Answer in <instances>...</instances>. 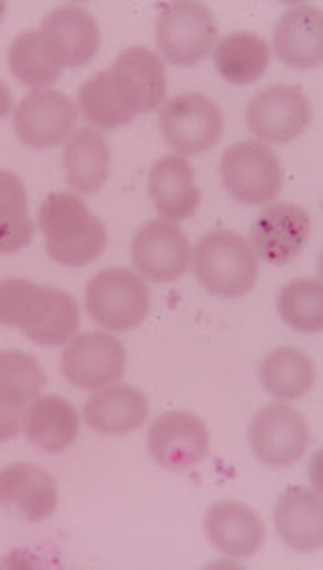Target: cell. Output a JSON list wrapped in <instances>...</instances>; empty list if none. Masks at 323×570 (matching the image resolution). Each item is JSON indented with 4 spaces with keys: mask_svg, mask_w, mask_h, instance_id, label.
Returning a JSON list of instances; mask_svg holds the SVG:
<instances>
[{
    "mask_svg": "<svg viewBox=\"0 0 323 570\" xmlns=\"http://www.w3.org/2000/svg\"><path fill=\"white\" fill-rule=\"evenodd\" d=\"M32 238L26 186L16 174L0 169V254L19 253Z\"/></svg>",
    "mask_w": 323,
    "mask_h": 570,
    "instance_id": "cell-28",
    "label": "cell"
},
{
    "mask_svg": "<svg viewBox=\"0 0 323 570\" xmlns=\"http://www.w3.org/2000/svg\"><path fill=\"white\" fill-rule=\"evenodd\" d=\"M86 311L100 327L128 332L148 315L150 287L134 271L109 267L88 282Z\"/></svg>",
    "mask_w": 323,
    "mask_h": 570,
    "instance_id": "cell-4",
    "label": "cell"
},
{
    "mask_svg": "<svg viewBox=\"0 0 323 570\" xmlns=\"http://www.w3.org/2000/svg\"><path fill=\"white\" fill-rule=\"evenodd\" d=\"M311 115V100L301 88L275 83L251 98L246 127L261 142L288 144L307 129Z\"/></svg>",
    "mask_w": 323,
    "mask_h": 570,
    "instance_id": "cell-8",
    "label": "cell"
},
{
    "mask_svg": "<svg viewBox=\"0 0 323 570\" xmlns=\"http://www.w3.org/2000/svg\"><path fill=\"white\" fill-rule=\"evenodd\" d=\"M4 9H7V4L0 2V21H2V16H4Z\"/></svg>",
    "mask_w": 323,
    "mask_h": 570,
    "instance_id": "cell-34",
    "label": "cell"
},
{
    "mask_svg": "<svg viewBox=\"0 0 323 570\" xmlns=\"http://www.w3.org/2000/svg\"><path fill=\"white\" fill-rule=\"evenodd\" d=\"M258 375L267 394L292 402L305 396L315 383V366L303 350L284 346L265 356Z\"/></svg>",
    "mask_w": 323,
    "mask_h": 570,
    "instance_id": "cell-26",
    "label": "cell"
},
{
    "mask_svg": "<svg viewBox=\"0 0 323 570\" xmlns=\"http://www.w3.org/2000/svg\"><path fill=\"white\" fill-rule=\"evenodd\" d=\"M274 50L282 63L313 69L323 61V13L311 4L291 7L274 30Z\"/></svg>",
    "mask_w": 323,
    "mask_h": 570,
    "instance_id": "cell-20",
    "label": "cell"
},
{
    "mask_svg": "<svg viewBox=\"0 0 323 570\" xmlns=\"http://www.w3.org/2000/svg\"><path fill=\"white\" fill-rule=\"evenodd\" d=\"M148 416V400L131 385H107L84 406V421L100 435H128Z\"/></svg>",
    "mask_w": 323,
    "mask_h": 570,
    "instance_id": "cell-22",
    "label": "cell"
},
{
    "mask_svg": "<svg viewBox=\"0 0 323 570\" xmlns=\"http://www.w3.org/2000/svg\"><path fill=\"white\" fill-rule=\"evenodd\" d=\"M111 150L105 136L92 129L81 127L65 144L63 169L67 184L81 194H95L100 190L109 177Z\"/></svg>",
    "mask_w": 323,
    "mask_h": 570,
    "instance_id": "cell-24",
    "label": "cell"
},
{
    "mask_svg": "<svg viewBox=\"0 0 323 570\" xmlns=\"http://www.w3.org/2000/svg\"><path fill=\"white\" fill-rule=\"evenodd\" d=\"M21 412L0 402V444L13 440L21 429Z\"/></svg>",
    "mask_w": 323,
    "mask_h": 570,
    "instance_id": "cell-32",
    "label": "cell"
},
{
    "mask_svg": "<svg viewBox=\"0 0 323 570\" xmlns=\"http://www.w3.org/2000/svg\"><path fill=\"white\" fill-rule=\"evenodd\" d=\"M55 479L30 462H13L0 471V508L26 523H42L57 510Z\"/></svg>",
    "mask_w": 323,
    "mask_h": 570,
    "instance_id": "cell-15",
    "label": "cell"
},
{
    "mask_svg": "<svg viewBox=\"0 0 323 570\" xmlns=\"http://www.w3.org/2000/svg\"><path fill=\"white\" fill-rule=\"evenodd\" d=\"M219 174L227 194L236 203L248 206L272 203L284 181V169L274 150L251 140L227 146L219 163Z\"/></svg>",
    "mask_w": 323,
    "mask_h": 570,
    "instance_id": "cell-6",
    "label": "cell"
},
{
    "mask_svg": "<svg viewBox=\"0 0 323 570\" xmlns=\"http://www.w3.org/2000/svg\"><path fill=\"white\" fill-rule=\"evenodd\" d=\"M148 194L157 213L172 223L190 219L203 198L194 181L193 163L179 155H167L153 165Z\"/></svg>",
    "mask_w": 323,
    "mask_h": 570,
    "instance_id": "cell-19",
    "label": "cell"
},
{
    "mask_svg": "<svg viewBox=\"0 0 323 570\" xmlns=\"http://www.w3.org/2000/svg\"><path fill=\"white\" fill-rule=\"evenodd\" d=\"M61 368L67 381L80 390H100L126 373V348L107 333L76 335L61 354Z\"/></svg>",
    "mask_w": 323,
    "mask_h": 570,
    "instance_id": "cell-12",
    "label": "cell"
},
{
    "mask_svg": "<svg viewBox=\"0 0 323 570\" xmlns=\"http://www.w3.org/2000/svg\"><path fill=\"white\" fill-rule=\"evenodd\" d=\"M40 33L61 67H80L92 61L100 47L97 19L76 4L52 9L42 19Z\"/></svg>",
    "mask_w": 323,
    "mask_h": 570,
    "instance_id": "cell-16",
    "label": "cell"
},
{
    "mask_svg": "<svg viewBox=\"0 0 323 570\" xmlns=\"http://www.w3.org/2000/svg\"><path fill=\"white\" fill-rule=\"evenodd\" d=\"M277 313L286 325L301 333L323 330V287L315 279H292L277 296Z\"/></svg>",
    "mask_w": 323,
    "mask_h": 570,
    "instance_id": "cell-31",
    "label": "cell"
},
{
    "mask_svg": "<svg viewBox=\"0 0 323 570\" xmlns=\"http://www.w3.org/2000/svg\"><path fill=\"white\" fill-rule=\"evenodd\" d=\"M275 529L280 539L294 550L311 554L322 550V498L307 488H288L275 504Z\"/></svg>",
    "mask_w": 323,
    "mask_h": 570,
    "instance_id": "cell-21",
    "label": "cell"
},
{
    "mask_svg": "<svg viewBox=\"0 0 323 570\" xmlns=\"http://www.w3.org/2000/svg\"><path fill=\"white\" fill-rule=\"evenodd\" d=\"M38 225L45 234L47 253L65 267H84L107 246V229L80 196L55 191L40 206Z\"/></svg>",
    "mask_w": 323,
    "mask_h": 570,
    "instance_id": "cell-2",
    "label": "cell"
},
{
    "mask_svg": "<svg viewBox=\"0 0 323 570\" xmlns=\"http://www.w3.org/2000/svg\"><path fill=\"white\" fill-rule=\"evenodd\" d=\"M311 238L307 210L292 203H275L261 210L251 225V248L270 265H288Z\"/></svg>",
    "mask_w": 323,
    "mask_h": 570,
    "instance_id": "cell-13",
    "label": "cell"
},
{
    "mask_svg": "<svg viewBox=\"0 0 323 570\" xmlns=\"http://www.w3.org/2000/svg\"><path fill=\"white\" fill-rule=\"evenodd\" d=\"M159 127L163 140L179 157L205 155L222 138L224 112L209 96L186 92L163 102Z\"/></svg>",
    "mask_w": 323,
    "mask_h": 570,
    "instance_id": "cell-5",
    "label": "cell"
},
{
    "mask_svg": "<svg viewBox=\"0 0 323 570\" xmlns=\"http://www.w3.org/2000/svg\"><path fill=\"white\" fill-rule=\"evenodd\" d=\"M47 383L45 368L32 354L0 350V402L11 409H26Z\"/></svg>",
    "mask_w": 323,
    "mask_h": 570,
    "instance_id": "cell-30",
    "label": "cell"
},
{
    "mask_svg": "<svg viewBox=\"0 0 323 570\" xmlns=\"http://www.w3.org/2000/svg\"><path fill=\"white\" fill-rule=\"evenodd\" d=\"M21 428L30 444L50 454H59L76 442L80 414L61 396H38L28 404Z\"/></svg>",
    "mask_w": 323,
    "mask_h": 570,
    "instance_id": "cell-23",
    "label": "cell"
},
{
    "mask_svg": "<svg viewBox=\"0 0 323 570\" xmlns=\"http://www.w3.org/2000/svg\"><path fill=\"white\" fill-rule=\"evenodd\" d=\"M209 429L188 411L165 412L148 429L146 445L161 466L184 473L196 466L209 452Z\"/></svg>",
    "mask_w": 323,
    "mask_h": 570,
    "instance_id": "cell-10",
    "label": "cell"
},
{
    "mask_svg": "<svg viewBox=\"0 0 323 570\" xmlns=\"http://www.w3.org/2000/svg\"><path fill=\"white\" fill-rule=\"evenodd\" d=\"M0 325L21 330L38 346H63L80 330V306L59 287L4 279L0 282Z\"/></svg>",
    "mask_w": 323,
    "mask_h": 570,
    "instance_id": "cell-1",
    "label": "cell"
},
{
    "mask_svg": "<svg viewBox=\"0 0 323 570\" xmlns=\"http://www.w3.org/2000/svg\"><path fill=\"white\" fill-rule=\"evenodd\" d=\"M9 67L17 80L33 90H45L61 76V63L52 57L40 30L19 33L9 47Z\"/></svg>",
    "mask_w": 323,
    "mask_h": 570,
    "instance_id": "cell-29",
    "label": "cell"
},
{
    "mask_svg": "<svg viewBox=\"0 0 323 570\" xmlns=\"http://www.w3.org/2000/svg\"><path fill=\"white\" fill-rule=\"evenodd\" d=\"M190 256L198 284L213 296L241 298L257 284V256L248 239L236 232L217 229L205 234Z\"/></svg>",
    "mask_w": 323,
    "mask_h": 570,
    "instance_id": "cell-3",
    "label": "cell"
},
{
    "mask_svg": "<svg viewBox=\"0 0 323 570\" xmlns=\"http://www.w3.org/2000/svg\"><path fill=\"white\" fill-rule=\"evenodd\" d=\"M115 81L126 96L131 109L138 112L155 111L167 96V73L161 57L146 47L124 50L111 67Z\"/></svg>",
    "mask_w": 323,
    "mask_h": 570,
    "instance_id": "cell-18",
    "label": "cell"
},
{
    "mask_svg": "<svg viewBox=\"0 0 323 570\" xmlns=\"http://www.w3.org/2000/svg\"><path fill=\"white\" fill-rule=\"evenodd\" d=\"M205 533L217 552L246 560L261 550L265 524L253 508L234 500L215 502L205 514Z\"/></svg>",
    "mask_w": 323,
    "mask_h": 570,
    "instance_id": "cell-17",
    "label": "cell"
},
{
    "mask_svg": "<svg viewBox=\"0 0 323 570\" xmlns=\"http://www.w3.org/2000/svg\"><path fill=\"white\" fill-rule=\"evenodd\" d=\"M307 421L288 404H270L258 412L248 429L253 454L270 469H284L303 459L307 450Z\"/></svg>",
    "mask_w": 323,
    "mask_h": 570,
    "instance_id": "cell-9",
    "label": "cell"
},
{
    "mask_svg": "<svg viewBox=\"0 0 323 570\" xmlns=\"http://www.w3.org/2000/svg\"><path fill=\"white\" fill-rule=\"evenodd\" d=\"M13 109V95H11V88L0 81V119H4L9 112Z\"/></svg>",
    "mask_w": 323,
    "mask_h": 570,
    "instance_id": "cell-33",
    "label": "cell"
},
{
    "mask_svg": "<svg viewBox=\"0 0 323 570\" xmlns=\"http://www.w3.org/2000/svg\"><path fill=\"white\" fill-rule=\"evenodd\" d=\"M78 121L76 105L57 90H32L23 96L13 115L19 140L32 148H52L67 142Z\"/></svg>",
    "mask_w": 323,
    "mask_h": 570,
    "instance_id": "cell-14",
    "label": "cell"
},
{
    "mask_svg": "<svg viewBox=\"0 0 323 570\" xmlns=\"http://www.w3.org/2000/svg\"><path fill=\"white\" fill-rule=\"evenodd\" d=\"M190 242L176 223L153 219L131 239V261L138 273L153 284L179 279L190 265Z\"/></svg>",
    "mask_w": 323,
    "mask_h": 570,
    "instance_id": "cell-11",
    "label": "cell"
},
{
    "mask_svg": "<svg viewBox=\"0 0 323 570\" xmlns=\"http://www.w3.org/2000/svg\"><path fill=\"white\" fill-rule=\"evenodd\" d=\"M219 36L209 7L200 2H174L157 19V47L167 63L193 67L213 52Z\"/></svg>",
    "mask_w": 323,
    "mask_h": 570,
    "instance_id": "cell-7",
    "label": "cell"
},
{
    "mask_svg": "<svg viewBox=\"0 0 323 570\" xmlns=\"http://www.w3.org/2000/svg\"><path fill=\"white\" fill-rule=\"evenodd\" d=\"M78 105L86 121L102 129L126 126L138 112L131 109L115 81L111 67L84 81L78 90Z\"/></svg>",
    "mask_w": 323,
    "mask_h": 570,
    "instance_id": "cell-27",
    "label": "cell"
},
{
    "mask_svg": "<svg viewBox=\"0 0 323 570\" xmlns=\"http://www.w3.org/2000/svg\"><path fill=\"white\" fill-rule=\"evenodd\" d=\"M270 59V45L255 32L229 33L213 52L219 76L234 86L257 81L265 73Z\"/></svg>",
    "mask_w": 323,
    "mask_h": 570,
    "instance_id": "cell-25",
    "label": "cell"
}]
</instances>
